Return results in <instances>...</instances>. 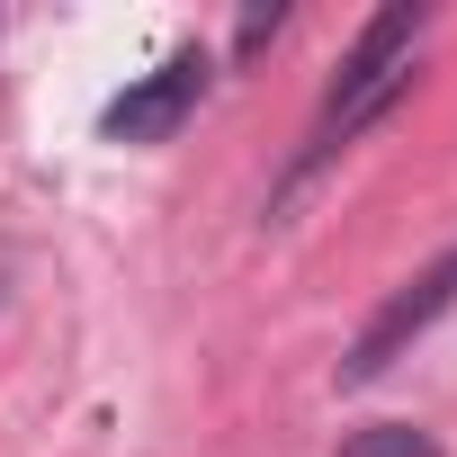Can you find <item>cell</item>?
<instances>
[{"label":"cell","instance_id":"6da1fadb","mask_svg":"<svg viewBox=\"0 0 457 457\" xmlns=\"http://www.w3.org/2000/svg\"><path fill=\"white\" fill-rule=\"evenodd\" d=\"M421 37H430V10H377V19L350 37V54H341V72H332V90H323V108H314V126H305V144H296V162H287V179H278V206H287L323 162H341V153L412 90Z\"/></svg>","mask_w":457,"mask_h":457},{"label":"cell","instance_id":"7a4b0ae2","mask_svg":"<svg viewBox=\"0 0 457 457\" xmlns=\"http://www.w3.org/2000/svg\"><path fill=\"white\" fill-rule=\"evenodd\" d=\"M448 305H457V243H448V252H439L430 270H412V278H403V287H395V296H386V305L368 314V332L350 341L341 377H350V386L386 377V368H395V359H403V350H412V341H421V332H430V323H439Z\"/></svg>","mask_w":457,"mask_h":457},{"label":"cell","instance_id":"3957f363","mask_svg":"<svg viewBox=\"0 0 457 457\" xmlns=\"http://www.w3.org/2000/svg\"><path fill=\"white\" fill-rule=\"evenodd\" d=\"M206 54L197 46H179L170 63H153L144 81H126L108 108H99V135L108 144H162V135H179L188 117H197V99H206Z\"/></svg>","mask_w":457,"mask_h":457},{"label":"cell","instance_id":"277c9868","mask_svg":"<svg viewBox=\"0 0 457 457\" xmlns=\"http://www.w3.org/2000/svg\"><path fill=\"white\" fill-rule=\"evenodd\" d=\"M341 457H448V448L430 430H412V421H368V430L341 439Z\"/></svg>","mask_w":457,"mask_h":457}]
</instances>
